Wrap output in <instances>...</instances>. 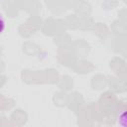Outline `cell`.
Instances as JSON below:
<instances>
[{
    "mask_svg": "<svg viewBox=\"0 0 127 127\" xmlns=\"http://www.w3.org/2000/svg\"><path fill=\"white\" fill-rule=\"evenodd\" d=\"M5 29H6V20L3 16V14L0 13V35L4 33Z\"/></svg>",
    "mask_w": 127,
    "mask_h": 127,
    "instance_id": "cell-1",
    "label": "cell"
},
{
    "mask_svg": "<svg viewBox=\"0 0 127 127\" xmlns=\"http://www.w3.org/2000/svg\"><path fill=\"white\" fill-rule=\"evenodd\" d=\"M119 127H125V111H123L119 116Z\"/></svg>",
    "mask_w": 127,
    "mask_h": 127,
    "instance_id": "cell-2",
    "label": "cell"
}]
</instances>
